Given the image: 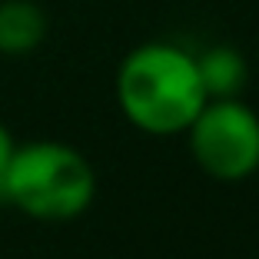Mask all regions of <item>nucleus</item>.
<instances>
[{
	"label": "nucleus",
	"instance_id": "2",
	"mask_svg": "<svg viewBox=\"0 0 259 259\" xmlns=\"http://www.w3.org/2000/svg\"><path fill=\"white\" fill-rule=\"evenodd\" d=\"M0 199L40 223H67L83 216L97 199L90 160L60 140L17 143L0 173Z\"/></svg>",
	"mask_w": 259,
	"mask_h": 259
},
{
	"label": "nucleus",
	"instance_id": "1",
	"mask_svg": "<svg viewBox=\"0 0 259 259\" xmlns=\"http://www.w3.org/2000/svg\"><path fill=\"white\" fill-rule=\"evenodd\" d=\"M116 103L123 116L150 137L186 133L206 107L196 57L166 40L133 47L116 70Z\"/></svg>",
	"mask_w": 259,
	"mask_h": 259
},
{
	"label": "nucleus",
	"instance_id": "5",
	"mask_svg": "<svg viewBox=\"0 0 259 259\" xmlns=\"http://www.w3.org/2000/svg\"><path fill=\"white\" fill-rule=\"evenodd\" d=\"M193 57H196V73L206 90V100H229L246 90L249 67H246V57L236 47L213 44L206 47L203 54H193Z\"/></svg>",
	"mask_w": 259,
	"mask_h": 259
},
{
	"label": "nucleus",
	"instance_id": "6",
	"mask_svg": "<svg viewBox=\"0 0 259 259\" xmlns=\"http://www.w3.org/2000/svg\"><path fill=\"white\" fill-rule=\"evenodd\" d=\"M14 146H17V140H14V133H10L4 123H0V173L7 169V163H10V156H14Z\"/></svg>",
	"mask_w": 259,
	"mask_h": 259
},
{
	"label": "nucleus",
	"instance_id": "4",
	"mask_svg": "<svg viewBox=\"0 0 259 259\" xmlns=\"http://www.w3.org/2000/svg\"><path fill=\"white\" fill-rule=\"evenodd\" d=\"M50 20L37 0H0V54L27 57L47 40Z\"/></svg>",
	"mask_w": 259,
	"mask_h": 259
},
{
	"label": "nucleus",
	"instance_id": "3",
	"mask_svg": "<svg viewBox=\"0 0 259 259\" xmlns=\"http://www.w3.org/2000/svg\"><path fill=\"white\" fill-rule=\"evenodd\" d=\"M186 137L199 169L220 183H243L259 173V113L239 97L206 100Z\"/></svg>",
	"mask_w": 259,
	"mask_h": 259
}]
</instances>
